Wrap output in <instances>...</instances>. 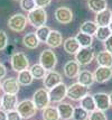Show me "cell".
<instances>
[{
  "label": "cell",
  "mask_w": 112,
  "mask_h": 120,
  "mask_svg": "<svg viewBox=\"0 0 112 120\" xmlns=\"http://www.w3.org/2000/svg\"><path fill=\"white\" fill-rule=\"evenodd\" d=\"M87 120H108L107 115L104 113V111H101V110H94L90 112L89 115V119Z\"/></svg>",
  "instance_id": "e575fe53"
},
{
  "label": "cell",
  "mask_w": 112,
  "mask_h": 120,
  "mask_svg": "<svg viewBox=\"0 0 112 120\" xmlns=\"http://www.w3.org/2000/svg\"><path fill=\"white\" fill-rule=\"evenodd\" d=\"M57 111L59 115V119L61 120H71L73 117V112H74V107L69 103V102H59L58 105L56 107Z\"/></svg>",
  "instance_id": "2e32d148"
},
{
  "label": "cell",
  "mask_w": 112,
  "mask_h": 120,
  "mask_svg": "<svg viewBox=\"0 0 112 120\" xmlns=\"http://www.w3.org/2000/svg\"><path fill=\"white\" fill-rule=\"evenodd\" d=\"M98 25L95 24V21L92 20H85L84 22H82L80 26V31L83 34H87L91 36H94L95 35L96 30H98Z\"/></svg>",
  "instance_id": "484cf974"
},
{
  "label": "cell",
  "mask_w": 112,
  "mask_h": 120,
  "mask_svg": "<svg viewBox=\"0 0 112 120\" xmlns=\"http://www.w3.org/2000/svg\"><path fill=\"white\" fill-rule=\"evenodd\" d=\"M39 64L43 66L46 71H53L57 65V56L54 53L53 49L46 48L39 55Z\"/></svg>",
  "instance_id": "3957f363"
},
{
  "label": "cell",
  "mask_w": 112,
  "mask_h": 120,
  "mask_svg": "<svg viewBox=\"0 0 112 120\" xmlns=\"http://www.w3.org/2000/svg\"><path fill=\"white\" fill-rule=\"evenodd\" d=\"M42 118H43V120H61L57 108L54 105H48L45 109H43Z\"/></svg>",
  "instance_id": "d4e9b609"
},
{
  "label": "cell",
  "mask_w": 112,
  "mask_h": 120,
  "mask_svg": "<svg viewBox=\"0 0 112 120\" xmlns=\"http://www.w3.org/2000/svg\"><path fill=\"white\" fill-rule=\"evenodd\" d=\"M63 82V76H62V74L58 73L57 71H48L46 75H45V78L43 79V84H44V88L46 90H49L53 89L54 86H56V85H58L59 83H62Z\"/></svg>",
  "instance_id": "30bf717a"
},
{
  "label": "cell",
  "mask_w": 112,
  "mask_h": 120,
  "mask_svg": "<svg viewBox=\"0 0 112 120\" xmlns=\"http://www.w3.org/2000/svg\"><path fill=\"white\" fill-rule=\"evenodd\" d=\"M10 65L15 72L19 73L29 68V60L24 52H15L10 56Z\"/></svg>",
  "instance_id": "6da1fadb"
},
{
  "label": "cell",
  "mask_w": 112,
  "mask_h": 120,
  "mask_svg": "<svg viewBox=\"0 0 112 120\" xmlns=\"http://www.w3.org/2000/svg\"><path fill=\"white\" fill-rule=\"evenodd\" d=\"M111 35H112V31L110 30L109 26H99L94 36H95V38L98 41L104 43Z\"/></svg>",
  "instance_id": "f546056e"
},
{
  "label": "cell",
  "mask_w": 112,
  "mask_h": 120,
  "mask_svg": "<svg viewBox=\"0 0 112 120\" xmlns=\"http://www.w3.org/2000/svg\"><path fill=\"white\" fill-rule=\"evenodd\" d=\"M16 110L19 112V115L22 116V119H30L34 116L36 115L37 112V108L36 105H34L33 100L29 99H25L22 100L20 102H18V105L16 107Z\"/></svg>",
  "instance_id": "277c9868"
},
{
  "label": "cell",
  "mask_w": 112,
  "mask_h": 120,
  "mask_svg": "<svg viewBox=\"0 0 112 120\" xmlns=\"http://www.w3.org/2000/svg\"><path fill=\"white\" fill-rule=\"evenodd\" d=\"M103 46H104V48H105L107 52H109V53H111L112 54V35L108 38L105 42L103 43Z\"/></svg>",
  "instance_id": "f35d334b"
},
{
  "label": "cell",
  "mask_w": 112,
  "mask_h": 120,
  "mask_svg": "<svg viewBox=\"0 0 112 120\" xmlns=\"http://www.w3.org/2000/svg\"><path fill=\"white\" fill-rule=\"evenodd\" d=\"M20 90V84L16 78H7L1 82V91L7 94H18Z\"/></svg>",
  "instance_id": "7c38bea8"
},
{
  "label": "cell",
  "mask_w": 112,
  "mask_h": 120,
  "mask_svg": "<svg viewBox=\"0 0 112 120\" xmlns=\"http://www.w3.org/2000/svg\"><path fill=\"white\" fill-rule=\"evenodd\" d=\"M87 7L91 11L93 12H100L108 8V1L107 0H87Z\"/></svg>",
  "instance_id": "cb8c5ba5"
},
{
  "label": "cell",
  "mask_w": 112,
  "mask_h": 120,
  "mask_svg": "<svg viewBox=\"0 0 112 120\" xmlns=\"http://www.w3.org/2000/svg\"><path fill=\"white\" fill-rule=\"evenodd\" d=\"M27 22H28L27 16L22 15V14H15L8 19L7 26L9 27L10 30L15 31V33H22L25 30Z\"/></svg>",
  "instance_id": "8992f818"
},
{
  "label": "cell",
  "mask_w": 112,
  "mask_h": 120,
  "mask_svg": "<svg viewBox=\"0 0 112 120\" xmlns=\"http://www.w3.org/2000/svg\"><path fill=\"white\" fill-rule=\"evenodd\" d=\"M0 120H8V118H7V112L2 109L0 110Z\"/></svg>",
  "instance_id": "60d3db41"
},
{
  "label": "cell",
  "mask_w": 112,
  "mask_h": 120,
  "mask_svg": "<svg viewBox=\"0 0 112 120\" xmlns=\"http://www.w3.org/2000/svg\"><path fill=\"white\" fill-rule=\"evenodd\" d=\"M27 19H28V22L33 27L38 28V27H42L44 25H46L47 12L45 10V8H38V7H36L34 10L28 12Z\"/></svg>",
  "instance_id": "7a4b0ae2"
},
{
  "label": "cell",
  "mask_w": 112,
  "mask_h": 120,
  "mask_svg": "<svg viewBox=\"0 0 112 120\" xmlns=\"http://www.w3.org/2000/svg\"><path fill=\"white\" fill-rule=\"evenodd\" d=\"M35 2L38 8H45L52 4V0H35Z\"/></svg>",
  "instance_id": "74e56055"
},
{
  "label": "cell",
  "mask_w": 112,
  "mask_h": 120,
  "mask_svg": "<svg viewBox=\"0 0 112 120\" xmlns=\"http://www.w3.org/2000/svg\"><path fill=\"white\" fill-rule=\"evenodd\" d=\"M32 100H33V102H34V105H36V108H37L38 110L45 109V108L48 107L49 103H51L48 90H46L45 88L36 90L35 93H34V95H33Z\"/></svg>",
  "instance_id": "ba28073f"
},
{
  "label": "cell",
  "mask_w": 112,
  "mask_h": 120,
  "mask_svg": "<svg viewBox=\"0 0 112 120\" xmlns=\"http://www.w3.org/2000/svg\"><path fill=\"white\" fill-rule=\"evenodd\" d=\"M1 102H2V110H5L6 112L15 110L18 105V97L17 94L4 93V95L1 97Z\"/></svg>",
  "instance_id": "e0dca14e"
},
{
  "label": "cell",
  "mask_w": 112,
  "mask_h": 120,
  "mask_svg": "<svg viewBox=\"0 0 112 120\" xmlns=\"http://www.w3.org/2000/svg\"><path fill=\"white\" fill-rule=\"evenodd\" d=\"M7 118H8V120H22V116L19 115V112L16 109L7 111Z\"/></svg>",
  "instance_id": "8d00e7d4"
},
{
  "label": "cell",
  "mask_w": 112,
  "mask_h": 120,
  "mask_svg": "<svg viewBox=\"0 0 112 120\" xmlns=\"http://www.w3.org/2000/svg\"><path fill=\"white\" fill-rule=\"evenodd\" d=\"M81 71L80 64L76 62L75 60L67 61L65 63L64 68H63V73L67 79H75L77 78V75Z\"/></svg>",
  "instance_id": "9a60e30c"
},
{
  "label": "cell",
  "mask_w": 112,
  "mask_h": 120,
  "mask_svg": "<svg viewBox=\"0 0 112 120\" xmlns=\"http://www.w3.org/2000/svg\"><path fill=\"white\" fill-rule=\"evenodd\" d=\"M80 105L83 109H85L87 112H92V111L96 110L95 102H94V99H93V94H86L85 97L81 100Z\"/></svg>",
  "instance_id": "f1b7e54d"
},
{
  "label": "cell",
  "mask_w": 112,
  "mask_h": 120,
  "mask_svg": "<svg viewBox=\"0 0 112 120\" xmlns=\"http://www.w3.org/2000/svg\"><path fill=\"white\" fill-rule=\"evenodd\" d=\"M63 48L64 51L69 55H75L76 53L80 51V44L76 41L75 37H69L63 42Z\"/></svg>",
  "instance_id": "ffe728a7"
},
{
  "label": "cell",
  "mask_w": 112,
  "mask_h": 120,
  "mask_svg": "<svg viewBox=\"0 0 112 120\" xmlns=\"http://www.w3.org/2000/svg\"><path fill=\"white\" fill-rule=\"evenodd\" d=\"M15 1H18V0H15ZM19 1H20V0H19Z\"/></svg>",
  "instance_id": "bcb514c9"
},
{
  "label": "cell",
  "mask_w": 112,
  "mask_h": 120,
  "mask_svg": "<svg viewBox=\"0 0 112 120\" xmlns=\"http://www.w3.org/2000/svg\"><path fill=\"white\" fill-rule=\"evenodd\" d=\"M90 112H87L85 109H83L81 105L74 107V112H73V120H87L89 119Z\"/></svg>",
  "instance_id": "d6a6232c"
},
{
  "label": "cell",
  "mask_w": 112,
  "mask_h": 120,
  "mask_svg": "<svg viewBox=\"0 0 112 120\" xmlns=\"http://www.w3.org/2000/svg\"><path fill=\"white\" fill-rule=\"evenodd\" d=\"M2 109V102H1V98H0V110Z\"/></svg>",
  "instance_id": "ee69618b"
},
{
  "label": "cell",
  "mask_w": 112,
  "mask_h": 120,
  "mask_svg": "<svg viewBox=\"0 0 112 120\" xmlns=\"http://www.w3.org/2000/svg\"><path fill=\"white\" fill-rule=\"evenodd\" d=\"M8 42H9V38L7 33L0 29V51H5V48L8 46Z\"/></svg>",
  "instance_id": "d590c367"
},
{
  "label": "cell",
  "mask_w": 112,
  "mask_h": 120,
  "mask_svg": "<svg viewBox=\"0 0 112 120\" xmlns=\"http://www.w3.org/2000/svg\"><path fill=\"white\" fill-rule=\"evenodd\" d=\"M109 98H110V105H111V107H112V92L109 93Z\"/></svg>",
  "instance_id": "b9f144b4"
},
{
  "label": "cell",
  "mask_w": 112,
  "mask_h": 120,
  "mask_svg": "<svg viewBox=\"0 0 112 120\" xmlns=\"http://www.w3.org/2000/svg\"><path fill=\"white\" fill-rule=\"evenodd\" d=\"M36 2L35 0H20V8L26 12H30L36 8Z\"/></svg>",
  "instance_id": "836d02e7"
},
{
  "label": "cell",
  "mask_w": 112,
  "mask_h": 120,
  "mask_svg": "<svg viewBox=\"0 0 112 120\" xmlns=\"http://www.w3.org/2000/svg\"><path fill=\"white\" fill-rule=\"evenodd\" d=\"M77 82L81 83L82 85H85L87 88H90L93 85V83L95 82L94 81V75L93 73L89 71V70H83L80 71V73L77 75Z\"/></svg>",
  "instance_id": "44dd1931"
},
{
  "label": "cell",
  "mask_w": 112,
  "mask_h": 120,
  "mask_svg": "<svg viewBox=\"0 0 112 120\" xmlns=\"http://www.w3.org/2000/svg\"><path fill=\"white\" fill-rule=\"evenodd\" d=\"M54 17L59 24L69 25L73 20V11L69 7H58L54 12Z\"/></svg>",
  "instance_id": "8fae6325"
},
{
  "label": "cell",
  "mask_w": 112,
  "mask_h": 120,
  "mask_svg": "<svg viewBox=\"0 0 112 120\" xmlns=\"http://www.w3.org/2000/svg\"><path fill=\"white\" fill-rule=\"evenodd\" d=\"M89 89L85 85H82L81 83L76 82V83L71 84L67 86V94L66 97L72 101H81L85 97L86 94H89Z\"/></svg>",
  "instance_id": "5b68a950"
},
{
  "label": "cell",
  "mask_w": 112,
  "mask_h": 120,
  "mask_svg": "<svg viewBox=\"0 0 112 120\" xmlns=\"http://www.w3.org/2000/svg\"><path fill=\"white\" fill-rule=\"evenodd\" d=\"M95 56L94 48L91 47H81L80 51L75 54V61L80 64V66H86L92 63Z\"/></svg>",
  "instance_id": "52a82bcc"
},
{
  "label": "cell",
  "mask_w": 112,
  "mask_h": 120,
  "mask_svg": "<svg viewBox=\"0 0 112 120\" xmlns=\"http://www.w3.org/2000/svg\"><path fill=\"white\" fill-rule=\"evenodd\" d=\"M94 81L98 83H105L110 81L112 78V68H104V66H99L94 71Z\"/></svg>",
  "instance_id": "5bb4252c"
},
{
  "label": "cell",
  "mask_w": 112,
  "mask_h": 120,
  "mask_svg": "<svg viewBox=\"0 0 112 120\" xmlns=\"http://www.w3.org/2000/svg\"><path fill=\"white\" fill-rule=\"evenodd\" d=\"M109 28H110V30L112 31V20H111V22H110V25H109Z\"/></svg>",
  "instance_id": "7bdbcfd3"
},
{
  "label": "cell",
  "mask_w": 112,
  "mask_h": 120,
  "mask_svg": "<svg viewBox=\"0 0 112 120\" xmlns=\"http://www.w3.org/2000/svg\"><path fill=\"white\" fill-rule=\"evenodd\" d=\"M112 20V10L109 8L95 14V24L98 26H109Z\"/></svg>",
  "instance_id": "d6986e66"
},
{
  "label": "cell",
  "mask_w": 112,
  "mask_h": 120,
  "mask_svg": "<svg viewBox=\"0 0 112 120\" xmlns=\"http://www.w3.org/2000/svg\"><path fill=\"white\" fill-rule=\"evenodd\" d=\"M49 93V100L52 103H59L66 98L67 94V85L62 82L58 85L54 86L53 89H51L48 91Z\"/></svg>",
  "instance_id": "9c48e42d"
},
{
  "label": "cell",
  "mask_w": 112,
  "mask_h": 120,
  "mask_svg": "<svg viewBox=\"0 0 112 120\" xmlns=\"http://www.w3.org/2000/svg\"><path fill=\"white\" fill-rule=\"evenodd\" d=\"M6 75H7V68H6V66L2 63L0 62V81L2 79H5Z\"/></svg>",
  "instance_id": "ab89813d"
},
{
  "label": "cell",
  "mask_w": 112,
  "mask_h": 120,
  "mask_svg": "<svg viewBox=\"0 0 112 120\" xmlns=\"http://www.w3.org/2000/svg\"><path fill=\"white\" fill-rule=\"evenodd\" d=\"M49 33H51V28L48 26H46V25H44V26H42V27L36 28V33H35V34H36L38 41L40 43H46Z\"/></svg>",
  "instance_id": "1f68e13d"
},
{
  "label": "cell",
  "mask_w": 112,
  "mask_h": 120,
  "mask_svg": "<svg viewBox=\"0 0 112 120\" xmlns=\"http://www.w3.org/2000/svg\"><path fill=\"white\" fill-rule=\"evenodd\" d=\"M39 41H38L37 36L35 33H28L22 37V44L24 46L29 48V49H35L39 46Z\"/></svg>",
  "instance_id": "603a6c76"
},
{
  "label": "cell",
  "mask_w": 112,
  "mask_h": 120,
  "mask_svg": "<svg viewBox=\"0 0 112 120\" xmlns=\"http://www.w3.org/2000/svg\"><path fill=\"white\" fill-rule=\"evenodd\" d=\"M29 72L32 74V76L36 80H40V79H44L45 75L47 73V71L39 64V63H36V64H33L30 68H28Z\"/></svg>",
  "instance_id": "4316f807"
},
{
  "label": "cell",
  "mask_w": 112,
  "mask_h": 120,
  "mask_svg": "<svg viewBox=\"0 0 112 120\" xmlns=\"http://www.w3.org/2000/svg\"><path fill=\"white\" fill-rule=\"evenodd\" d=\"M0 90H1V82H0Z\"/></svg>",
  "instance_id": "f6af8a7d"
},
{
  "label": "cell",
  "mask_w": 112,
  "mask_h": 120,
  "mask_svg": "<svg viewBox=\"0 0 112 120\" xmlns=\"http://www.w3.org/2000/svg\"><path fill=\"white\" fill-rule=\"evenodd\" d=\"M63 35L59 33L58 30H54V29H51V33L48 35V38L46 41V45L51 48H57L59 47L62 44H63Z\"/></svg>",
  "instance_id": "ac0fdd59"
},
{
  "label": "cell",
  "mask_w": 112,
  "mask_h": 120,
  "mask_svg": "<svg viewBox=\"0 0 112 120\" xmlns=\"http://www.w3.org/2000/svg\"><path fill=\"white\" fill-rule=\"evenodd\" d=\"M17 81L18 83L22 85V86H28L33 83L34 81V78L32 76V74L29 72V70H25V71H22L18 73V76H17Z\"/></svg>",
  "instance_id": "83f0119b"
},
{
  "label": "cell",
  "mask_w": 112,
  "mask_h": 120,
  "mask_svg": "<svg viewBox=\"0 0 112 120\" xmlns=\"http://www.w3.org/2000/svg\"><path fill=\"white\" fill-rule=\"evenodd\" d=\"M93 99H94V102H95L98 110L107 111L111 107L109 94L105 93V92H96V93L93 94Z\"/></svg>",
  "instance_id": "4fadbf2b"
},
{
  "label": "cell",
  "mask_w": 112,
  "mask_h": 120,
  "mask_svg": "<svg viewBox=\"0 0 112 120\" xmlns=\"http://www.w3.org/2000/svg\"><path fill=\"white\" fill-rule=\"evenodd\" d=\"M75 38L79 42L81 47H91L93 44V36L87 35V34H83L81 31L75 36Z\"/></svg>",
  "instance_id": "4dcf8cb0"
},
{
  "label": "cell",
  "mask_w": 112,
  "mask_h": 120,
  "mask_svg": "<svg viewBox=\"0 0 112 120\" xmlns=\"http://www.w3.org/2000/svg\"><path fill=\"white\" fill-rule=\"evenodd\" d=\"M96 63L99 66L112 68V54L107 52L105 49L99 52L96 55Z\"/></svg>",
  "instance_id": "7402d4cb"
}]
</instances>
